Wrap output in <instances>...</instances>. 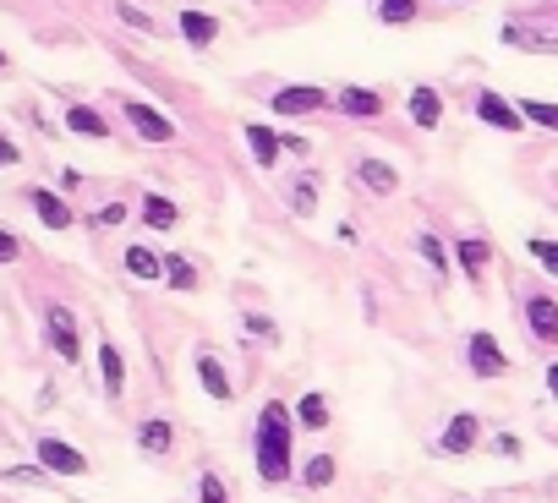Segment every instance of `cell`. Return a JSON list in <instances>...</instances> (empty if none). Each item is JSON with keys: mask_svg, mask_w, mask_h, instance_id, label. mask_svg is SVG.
Wrapping results in <instances>:
<instances>
[{"mask_svg": "<svg viewBox=\"0 0 558 503\" xmlns=\"http://www.w3.org/2000/svg\"><path fill=\"white\" fill-rule=\"evenodd\" d=\"M476 121H487L493 132H520V126H526V115H520L504 93L482 88V93H476Z\"/></svg>", "mask_w": 558, "mask_h": 503, "instance_id": "7", "label": "cell"}, {"mask_svg": "<svg viewBox=\"0 0 558 503\" xmlns=\"http://www.w3.org/2000/svg\"><path fill=\"white\" fill-rule=\"evenodd\" d=\"M334 104H340V115H351V121H378L383 115V93H372V88H340Z\"/></svg>", "mask_w": 558, "mask_h": 503, "instance_id": "10", "label": "cell"}, {"mask_svg": "<svg viewBox=\"0 0 558 503\" xmlns=\"http://www.w3.org/2000/svg\"><path fill=\"white\" fill-rule=\"evenodd\" d=\"M455 6H460V0H455Z\"/></svg>", "mask_w": 558, "mask_h": 503, "instance_id": "40", "label": "cell"}, {"mask_svg": "<svg viewBox=\"0 0 558 503\" xmlns=\"http://www.w3.org/2000/svg\"><path fill=\"white\" fill-rule=\"evenodd\" d=\"M274 115H312V110H323V104H334V93H323V88H279L274 93Z\"/></svg>", "mask_w": 558, "mask_h": 503, "instance_id": "9", "label": "cell"}, {"mask_svg": "<svg viewBox=\"0 0 558 503\" xmlns=\"http://www.w3.org/2000/svg\"><path fill=\"white\" fill-rule=\"evenodd\" d=\"M121 11V22L126 28H137V33H154V22H148V11H137V6H115Z\"/></svg>", "mask_w": 558, "mask_h": 503, "instance_id": "31", "label": "cell"}, {"mask_svg": "<svg viewBox=\"0 0 558 503\" xmlns=\"http://www.w3.org/2000/svg\"><path fill=\"white\" fill-rule=\"evenodd\" d=\"M296 427H307V432H323V427H329V400H323L318 389L296 400Z\"/></svg>", "mask_w": 558, "mask_h": 503, "instance_id": "21", "label": "cell"}, {"mask_svg": "<svg viewBox=\"0 0 558 503\" xmlns=\"http://www.w3.org/2000/svg\"><path fill=\"white\" fill-rule=\"evenodd\" d=\"M526 329L537 345H558V301L548 290H531L526 296Z\"/></svg>", "mask_w": 558, "mask_h": 503, "instance_id": "4", "label": "cell"}, {"mask_svg": "<svg viewBox=\"0 0 558 503\" xmlns=\"http://www.w3.org/2000/svg\"><path fill=\"white\" fill-rule=\"evenodd\" d=\"M121 219H126V208H121V203H110V208L99 214V225H121Z\"/></svg>", "mask_w": 558, "mask_h": 503, "instance_id": "37", "label": "cell"}, {"mask_svg": "<svg viewBox=\"0 0 558 503\" xmlns=\"http://www.w3.org/2000/svg\"><path fill=\"white\" fill-rule=\"evenodd\" d=\"M6 165H17V143H11V137H0V170Z\"/></svg>", "mask_w": 558, "mask_h": 503, "instance_id": "36", "label": "cell"}, {"mask_svg": "<svg viewBox=\"0 0 558 503\" xmlns=\"http://www.w3.org/2000/svg\"><path fill=\"white\" fill-rule=\"evenodd\" d=\"M247 143H252V159H258L263 170H274V165H279V132H269L263 121H252V126H247Z\"/></svg>", "mask_w": 558, "mask_h": 503, "instance_id": "20", "label": "cell"}, {"mask_svg": "<svg viewBox=\"0 0 558 503\" xmlns=\"http://www.w3.org/2000/svg\"><path fill=\"white\" fill-rule=\"evenodd\" d=\"M526 252L537 257V263L548 268V274H558V241H542V236H537V241H526Z\"/></svg>", "mask_w": 558, "mask_h": 503, "instance_id": "30", "label": "cell"}, {"mask_svg": "<svg viewBox=\"0 0 558 503\" xmlns=\"http://www.w3.org/2000/svg\"><path fill=\"white\" fill-rule=\"evenodd\" d=\"M548 394H553V400H558V361H553V367H548Z\"/></svg>", "mask_w": 558, "mask_h": 503, "instance_id": "38", "label": "cell"}, {"mask_svg": "<svg viewBox=\"0 0 558 503\" xmlns=\"http://www.w3.org/2000/svg\"><path fill=\"white\" fill-rule=\"evenodd\" d=\"M197 378H203V389H208V400H219V405H230V378H225V367H219V356L214 350H197Z\"/></svg>", "mask_w": 558, "mask_h": 503, "instance_id": "12", "label": "cell"}, {"mask_svg": "<svg viewBox=\"0 0 558 503\" xmlns=\"http://www.w3.org/2000/svg\"><path fill=\"white\" fill-rule=\"evenodd\" d=\"M121 115L132 121V132L137 137H148V143H176V126L165 121V115L154 110V104H143V99H126L121 104Z\"/></svg>", "mask_w": 558, "mask_h": 503, "instance_id": "6", "label": "cell"}, {"mask_svg": "<svg viewBox=\"0 0 558 503\" xmlns=\"http://www.w3.org/2000/svg\"><path fill=\"white\" fill-rule=\"evenodd\" d=\"M137 449H143L148 460H165V454L176 449V427H170V421H143V427H137Z\"/></svg>", "mask_w": 558, "mask_h": 503, "instance_id": "14", "label": "cell"}, {"mask_svg": "<svg viewBox=\"0 0 558 503\" xmlns=\"http://www.w3.org/2000/svg\"><path fill=\"white\" fill-rule=\"evenodd\" d=\"M28 203L39 208V219H44V225H50V230H72V225H77V214H72V208H66V197L44 192V186H33V192H28Z\"/></svg>", "mask_w": 558, "mask_h": 503, "instance_id": "11", "label": "cell"}, {"mask_svg": "<svg viewBox=\"0 0 558 503\" xmlns=\"http://www.w3.org/2000/svg\"><path fill=\"white\" fill-rule=\"evenodd\" d=\"M378 17L383 22H411L416 17V0H378Z\"/></svg>", "mask_w": 558, "mask_h": 503, "instance_id": "29", "label": "cell"}, {"mask_svg": "<svg viewBox=\"0 0 558 503\" xmlns=\"http://www.w3.org/2000/svg\"><path fill=\"white\" fill-rule=\"evenodd\" d=\"M99 372H104V394H110V400H121V389H126V361H121V350H115L110 339L99 345Z\"/></svg>", "mask_w": 558, "mask_h": 503, "instance_id": "16", "label": "cell"}, {"mask_svg": "<svg viewBox=\"0 0 558 503\" xmlns=\"http://www.w3.org/2000/svg\"><path fill=\"white\" fill-rule=\"evenodd\" d=\"M334 476H340V460H334V454H312V460L301 465V487H307V493H323Z\"/></svg>", "mask_w": 558, "mask_h": 503, "instance_id": "19", "label": "cell"}, {"mask_svg": "<svg viewBox=\"0 0 558 503\" xmlns=\"http://www.w3.org/2000/svg\"><path fill=\"white\" fill-rule=\"evenodd\" d=\"M17 252H22V241L11 230H0V263H17Z\"/></svg>", "mask_w": 558, "mask_h": 503, "instance_id": "34", "label": "cell"}, {"mask_svg": "<svg viewBox=\"0 0 558 503\" xmlns=\"http://www.w3.org/2000/svg\"><path fill=\"white\" fill-rule=\"evenodd\" d=\"M33 449H39V465H44V471H55V476H88V454H83V449H72V443H61V438H39Z\"/></svg>", "mask_w": 558, "mask_h": 503, "instance_id": "3", "label": "cell"}, {"mask_svg": "<svg viewBox=\"0 0 558 503\" xmlns=\"http://www.w3.org/2000/svg\"><path fill=\"white\" fill-rule=\"evenodd\" d=\"M515 110L526 115V126H548V132H558V104H548V99H520Z\"/></svg>", "mask_w": 558, "mask_h": 503, "instance_id": "26", "label": "cell"}, {"mask_svg": "<svg viewBox=\"0 0 558 503\" xmlns=\"http://www.w3.org/2000/svg\"><path fill=\"white\" fill-rule=\"evenodd\" d=\"M493 454H515V460H520V438H515V432H498V438H493Z\"/></svg>", "mask_w": 558, "mask_h": 503, "instance_id": "35", "label": "cell"}, {"mask_svg": "<svg viewBox=\"0 0 558 503\" xmlns=\"http://www.w3.org/2000/svg\"><path fill=\"white\" fill-rule=\"evenodd\" d=\"M126 274L132 279H159L165 274V257H159L154 247H126Z\"/></svg>", "mask_w": 558, "mask_h": 503, "instance_id": "23", "label": "cell"}, {"mask_svg": "<svg viewBox=\"0 0 558 503\" xmlns=\"http://www.w3.org/2000/svg\"><path fill=\"white\" fill-rule=\"evenodd\" d=\"M214 33H219V22L208 17V11H181V39L192 44V50H208Z\"/></svg>", "mask_w": 558, "mask_h": 503, "instance_id": "17", "label": "cell"}, {"mask_svg": "<svg viewBox=\"0 0 558 503\" xmlns=\"http://www.w3.org/2000/svg\"><path fill=\"white\" fill-rule=\"evenodd\" d=\"M290 203H296V214H301V219H307L312 208H318V170H307V175H301V186L290 192Z\"/></svg>", "mask_w": 558, "mask_h": 503, "instance_id": "27", "label": "cell"}, {"mask_svg": "<svg viewBox=\"0 0 558 503\" xmlns=\"http://www.w3.org/2000/svg\"><path fill=\"white\" fill-rule=\"evenodd\" d=\"M44 329H50V345L61 361H83V334H77V318L66 307H50L44 312Z\"/></svg>", "mask_w": 558, "mask_h": 503, "instance_id": "5", "label": "cell"}, {"mask_svg": "<svg viewBox=\"0 0 558 503\" xmlns=\"http://www.w3.org/2000/svg\"><path fill=\"white\" fill-rule=\"evenodd\" d=\"M252 465H258L263 487H285L290 471H296V416H290L285 400L263 405L258 432H252Z\"/></svg>", "mask_w": 558, "mask_h": 503, "instance_id": "1", "label": "cell"}, {"mask_svg": "<svg viewBox=\"0 0 558 503\" xmlns=\"http://www.w3.org/2000/svg\"><path fill=\"white\" fill-rule=\"evenodd\" d=\"M66 126H72L77 137H99V143L110 137V121H104L99 110H88V104H72V110H66Z\"/></svg>", "mask_w": 558, "mask_h": 503, "instance_id": "22", "label": "cell"}, {"mask_svg": "<svg viewBox=\"0 0 558 503\" xmlns=\"http://www.w3.org/2000/svg\"><path fill=\"white\" fill-rule=\"evenodd\" d=\"M279 154H296V159H307V137L285 132V137H279Z\"/></svg>", "mask_w": 558, "mask_h": 503, "instance_id": "33", "label": "cell"}, {"mask_svg": "<svg viewBox=\"0 0 558 503\" xmlns=\"http://www.w3.org/2000/svg\"><path fill=\"white\" fill-rule=\"evenodd\" d=\"M411 121L422 126V132H433V126L444 121V99H438V88H411Z\"/></svg>", "mask_w": 558, "mask_h": 503, "instance_id": "15", "label": "cell"}, {"mask_svg": "<svg viewBox=\"0 0 558 503\" xmlns=\"http://www.w3.org/2000/svg\"><path fill=\"white\" fill-rule=\"evenodd\" d=\"M455 257H460V274L471 279V285H482V274H487V263H493V247H487L482 236H465L460 247H455Z\"/></svg>", "mask_w": 558, "mask_h": 503, "instance_id": "13", "label": "cell"}, {"mask_svg": "<svg viewBox=\"0 0 558 503\" xmlns=\"http://www.w3.org/2000/svg\"><path fill=\"white\" fill-rule=\"evenodd\" d=\"M465 367H471V378L493 383V378H504V372H509V356L498 350L493 334H471V339H465Z\"/></svg>", "mask_w": 558, "mask_h": 503, "instance_id": "2", "label": "cell"}, {"mask_svg": "<svg viewBox=\"0 0 558 503\" xmlns=\"http://www.w3.org/2000/svg\"><path fill=\"white\" fill-rule=\"evenodd\" d=\"M476 443H482V416H471V411H460L438 432V454H471Z\"/></svg>", "mask_w": 558, "mask_h": 503, "instance_id": "8", "label": "cell"}, {"mask_svg": "<svg viewBox=\"0 0 558 503\" xmlns=\"http://www.w3.org/2000/svg\"><path fill=\"white\" fill-rule=\"evenodd\" d=\"M197 503H230L225 482H219L214 471H203V476H197Z\"/></svg>", "mask_w": 558, "mask_h": 503, "instance_id": "28", "label": "cell"}, {"mask_svg": "<svg viewBox=\"0 0 558 503\" xmlns=\"http://www.w3.org/2000/svg\"><path fill=\"white\" fill-rule=\"evenodd\" d=\"M165 279H170V290H181V296H186V290H197V268L186 263L181 252H165Z\"/></svg>", "mask_w": 558, "mask_h": 503, "instance_id": "25", "label": "cell"}, {"mask_svg": "<svg viewBox=\"0 0 558 503\" xmlns=\"http://www.w3.org/2000/svg\"><path fill=\"white\" fill-rule=\"evenodd\" d=\"M0 77H6V50H0Z\"/></svg>", "mask_w": 558, "mask_h": 503, "instance_id": "39", "label": "cell"}, {"mask_svg": "<svg viewBox=\"0 0 558 503\" xmlns=\"http://www.w3.org/2000/svg\"><path fill=\"white\" fill-rule=\"evenodd\" d=\"M181 219V208L170 203V197H143V225H154V230H170Z\"/></svg>", "mask_w": 558, "mask_h": 503, "instance_id": "24", "label": "cell"}, {"mask_svg": "<svg viewBox=\"0 0 558 503\" xmlns=\"http://www.w3.org/2000/svg\"><path fill=\"white\" fill-rule=\"evenodd\" d=\"M356 175H362V186H367V192H378V197H389L394 186H400V170L383 165V159H362V165H356Z\"/></svg>", "mask_w": 558, "mask_h": 503, "instance_id": "18", "label": "cell"}, {"mask_svg": "<svg viewBox=\"0 0 558 503\" xmlns=\"http://www.w3.org/2000/svg\"><path fill=\"white\" fill-rule=\"evenodd\" d=\"M422 252H427V263H433V268H438V274H444V268H449V252H444V247H438V241H433V236H422Z\"/></svg>", "mask_w": 558, "mask_h": 503, "instance_id": "32", "label": "cell"}]
</instances>
